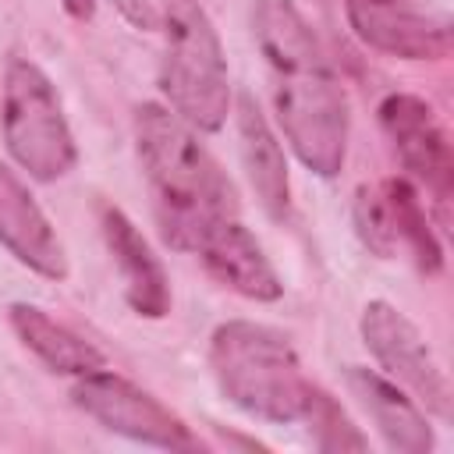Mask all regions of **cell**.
Masks as SVG:
<instances>
[{
    "label": "cell",
    "instance_id": "cell-5",
    "mask_svg": "<svg viewBox=\"0 0 454 454\" xmlns=\"http://www.w3.org/2000/svg\"><path fill=\"white\" fill-rule=\"evenodd\" d=\"M0 124L11 160L28 170V177L50 184L78 163V145L67 128L64 106L39 64L21 57L7 64Z\"/></svg>",
    "mask_w": 454,
    "mask_h": 454
},
{
    "label": "cell",
    "instance_id": "cell-13",
    "mask_svg": "<svg viewBox=\"0 0 454 454\" xmlns=\"http://www.w3.org/2000/svg\"><path fill=\"white\" fill-rule=\"evenodd\" d=\"M344 380L390 450H397V454H429L433 450V443H436L433 429H429L422 408L401 390V383H394L390 376L365 369V365H348Z\"/></svg>",
    "mask_w": 454,
    "mask_h": 454
},
{
    "label": "cell",
    "instance_id": "cell-7",
    "mask_svg": "<svg viewBox=\"0 0 454 454\" xmlns=\"http://www.w3.org/2000/svg\"><path fill=\"white\" fill-rule=\"evenodd\" d=\"M71 401L89 419H96L103 429L121 433L135 443H149V447H163V450H199L202 447L195 440V433L163 401H156L149 390L135 387L131 380H124L110 369L78 376Z\"/></svg>",
    "mask_w": 454,
    "mask_h": 454
},
{
    "label": "cell",
    "instance_id": "cell-10",
    "mask_svg": "<svg viewBox=\"0 0 454 454\" xmlns=\"http://www.w3.org/2000/svg\"><path fill=\"white\" fill-rule=\"evenodd\" d=\"M0 245L46 280L67 277V252L28 184L0 163Z\"/></svg>",
    "mask_w": 454,
    "mask_h": 454
},
{
    "label": "cell",
    "instance_id": "cell-2",
    "mask_svg": "<svg viewBox=\"0 0 454 454\" xmlns=\"http://www.w3.org/2000/svg\"><path fill=\"white\" fill-rule=\"evenodd\" d=\"M135 145L149 181L160 238L177 252H195L199 241L223 220L238 216V195L195 131L170 106L142 103L135 110Z\"/></svg>",
    "mask_w": 454,
    "mask_h": 454
},
{
    "label": "cell",
    "instance_id": "cell-4",
    "mask_svg": "<svg viewBox=\"0 0 454 454\" xmlns=\"http://www.w3.org/2000/svg\"><path fill=\"white\" fill-rule=\"evenodd\" d=\"M163 60L160 89L170 110L192 131H220L231 106L227 57L213 18L199 0H163Z\"/></svg>",
    "mask_w": 454,
    "mask_h": 454
},
{
    "label": "cell",
    "instance_id": "cell-1",
    "mask_svg": "<svg viewBox=\"0 0 454 454\" xmlns=\"http://www.w3.org/2000/svg\"><path fill=\"white\" fill-rule=\"evenodd\" d=\"M252 32L277 74L273 103L287 145L319 177H337L348 156V99L312 25L294 0H252Z\"/></svg>",
    "mask_w": 454,
    "mask_h": 454
},
{
    "label": "cell",
    "instance_id": "cell-14",
    "mask_svg": "<svg viewBox=\"0 0 454 454\" xmlns=\"http://www.w3.org/2000/svg\"><path fill=\"white\" fill-rule=\"evenodd\" d=\"M238 142H241V163L248 170V181L262 202V209L273 220L291 216V181H287V160L270 131L266 117L259 114L255 99L248 92L238 96Z\"/></svg>",
    "mask_w": 454,
    "mask_h": 454
},
{
    "label": "cell",
    "instance_id": "cell-6",
    "mask_svg": "<svg viewBox=\"0 0 454 454\" xmlns=\"http://www.w3.org/2000/svg\"><path fill=\"white\" fill-rule=\"evenodd\" d=\"M358 330H362L369 355L380 362V369H387V376L394 383L408 387L415 394V401L426 404V411L450 422V415H454L450 380H447L443 365L436 362L422 330L397 305H390L383 298H372L362 309Z\"/></svg>",
    "mask_w": 454,
    "mask_h": 454
},
{
    "label": "cell",
    "instance_id": "cell-16",
    "mask_svg": "<svg viewBox=\"0 0 454 454\" xmlns=\"http://www.w3.org/2000/svg\"><path fill=\"white\" fill-rule=\"evenodd\" d=\"M380 192H383L397 245H404L411 252V259L422 273H429V277L440 273L443 270V248H440V241L429 227V216H426V206H422L415 184L404 181V177H387L380 184Z\"/></svg>",
    "mask_w": 454,
    "mask_h": 454
},
{
    "label": "cell",
    "instance_id": "cell-3",
    "mask_svg": "<svg viewBox=\"0 0 454 454\" xmlns=\"http://www.w3.org/2000/svg\"><path fill=\"white\" fill-rule=\"evenodd\" d=\"M209 369L234 408L273 426L301 422L316 390L291 340L252 319H227L213 330Z\"/></svg>",
    "mask_w": 454,
    "mask_h": 454
},
{
    "label": "cell",
    "instance_id": "cell-15",
    "mask_svg": "<svg viewBox=\"0 0 454 454\" xmlns=\"http://www.w3.org/2000/svg\"><path fill=\"white\" fill-rule=\"evenodd\" d=\"M7 319H11V330L18 333V340L50 369V372H60V376H85V372H96L106 365L103 351L92 348L85 337H78L71 326L57 323L53 316H46L39 305H28V301H14L7 309Z\"/></svg>",
    "mask_w": 454,
    "mask_h": 454
},
{
    "label": "cell",
    "instance_id": "cell-9",
    "mask_svg": "<svg viewBox=\"0 0 454 454\" xmlns=\"http://www.w3.org/2000/svg\"><path fill=\"white\" fill-rule=\"evenodd\" d=\"M355 35L401 60H443L450 53V21L426 14L415 0H344Z\"/></svg>",
    "mask_w": 454,
    "mask_h": 454
},
{
    "label": "cell",
    "instance_id": "cell-18",
    "mask_svg": "<svg viewBox=\"0 0 454 454\" xmlns=\"http://www.w3.org/2000/svg\"><path fill=\"white\" fill-rule=\"evenodd\" d=\"M351 216H355V234L358 241L380 255V259H394L397 255V234H394V223H390V213H387V202H383V192L380 184H362L355 192V206H351Z\"/></svg>",
    "mask_w": 454,
    "mask_h": 454
},
{
    "label": "cell",
    "instance_id": "cell-11",
    "mask_svg": "<svg viewBox=\"0 0 454 454\" xmlns=\"http://www.w3.org/2000/svg\"><path fill=\"white\" fill-rule=\"evenodd\" d=\"M99 231L121 270L124 301L131 305V312L145 319H163L170 312V280L142 231L117 206H99Z\"/></svg>",
    "mask_w": 454,
    "mask_h": 454
},
{
    "label": "cell",
    "instance_id": "cell-12",
    "mask_svg": "<svg viewBox=\"0 0 454 454\" xmlns=\"http://www.w3.org/2000/svg\"><path fill=\"white\" fill-rule=\"evenodd\" d=\"M199 259L206 262V270L231 287L234 294L248 298V301H277L284 294V280L273 270L270 255L262 252V245L255 241V234L238 220H223L216 223L202 241H199Z\"/></svg>",
    "mask_w": 454,
    "mask_h": 454
},
{
    "label": "cell",
    "instance_id": "cell-20",
    "mask_svg": "<svg viewBox=\"0 0 454 454\" xmlns=\"http://www.w3.org/2000/svg\"><path fill=\"white\" fill-rule=\"evenodd\" d=\"M64 11L78 21H89L96 14V0H64Z\"/></svg>",
    "mask_w": 454,
    "mask_h": 454
},
{
    "label": "cell",
    "instance_id": "cell-19",
    "mask_svg": "<svg viewBox=\"0 0 454 454\" xmlns=\"http://www.w3.org/2000/svg\"><path fill=\"white\" fill-rule=\"evenodd\" d=\"M117 11H121V18L128 21V25H135V28H156L160 25V7H156V0H110Z\"/></svg>",
    "mask_w": 454,
    "mask_h": 454
},
{
    "label": "cell",
    "instance_id": "cell-17",
    "mask_svg": "<svg viewBox=\"0 0 454 454\" xmlns=\"http://www.w3.org/2000/svg\"><path fill=\"white\" fill-rule=\"evenodd\" d=\"M316 433V447L319 450H365L369 440L358 433V426H351V419L344 415V408L326 394V390H312L309 397V408H305V419Z\"/></svg>",
    "mask_w": 454,
    "mask_h": 454
},
{
    "label": "cell",
    "instance_id": "cell-8",
    "mask_svg": "<svg viewBox=\"0 0 454 454\" xmlns=\"http://www.w3.org/2000/svg\"><path fill=\"white\" fill-rule=\"evenodd\" d=\"M380 128L390 138L404 170L429 188V195L447 206L454 192V153L436 110L411 92H390L380 103Z\"/></svg>",
    "mask_w": 454,
    "mask_h": 454
}]
</instances>
